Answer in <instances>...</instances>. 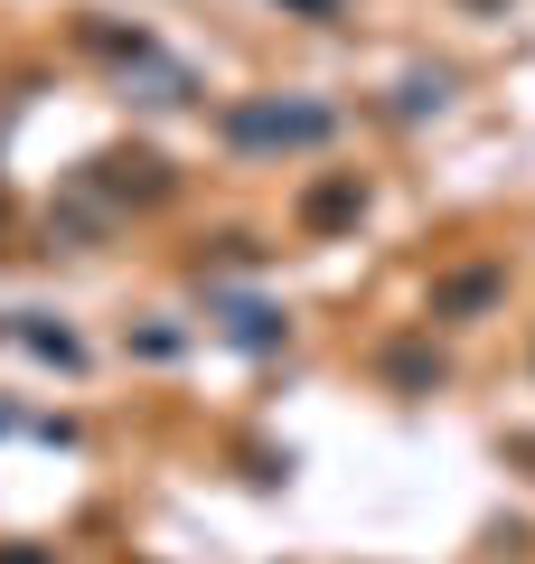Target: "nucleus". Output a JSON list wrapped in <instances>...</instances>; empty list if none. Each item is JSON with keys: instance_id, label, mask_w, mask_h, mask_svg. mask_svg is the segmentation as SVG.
<instances>
[{"instance_id": "obj_1", "label": "nucleus", "mask_w": 535, "mask_h": 564, "mask_svg": "<svg viewBox=\"0 0 535 564\" xmlns=\"http://www.w3.org/2000/svg\"><path fill=\"white\" fill-rule=\"evenodd\" d=\"M329 104H236V113H226V141H236V151H263V141H282V151H292V141H329Z\"/></svg>"}, {"instance_id": "obj_2", "label": "nucleus", "mask_w": 535, "mask_h": 564, "mask_svg": "<svg viewBox=\"0 0 535 564\" xmlns=\"http://www.w3.org/2000/svg\"><path fill=\"white\" fill-rule=\"evenodd\" d=\"M20 339H29V348H39V358H57V367H76V358H85V348H76V339H66V329H47V321H39V311H20Z\"/></svg>"}, {"instance_id": "obj_3", "label": "nucleus", "mask_w": 535, "mask_h": 564, "mask_svg": "<svg viewBox=\"0 0 535 564\" xmlns=\"http://www.w3.org/2000/svg\"><path fill=\"white\" fill-rule=\"evenodd\" d=\"M338 217H357V180H329L310 198V226H338Z\"/></svg>"}, {"instance_id": "obj_4", "label": "nucleus", "mask_w": 535, "mask_h": 564, "mask_svg": "<svg viewBox=\"0 0 535 564\" xmlns=\"http://www.w3.org/2000/svg\"><path fill=\"white\" fill-rule=\"evenodd\" d=\"M236 339H244V348H273V339H282V321H273L263 302H244V311H236Z\"/></svg>"}, {"instance_id": "obj_5", "label": "nucleus", "mask_w": 535, "mask_h": 564, "mask_svg": "<svg viewBox=\"0 0 535 564\" xmlns=\"http://www.w3.org/2000/svg\"><path fill=\"white\" fill-rule=\"evenodd\" d=\"M489 292H498V273H460L451 292H441V311H479V302H489Z\"/></svg>"}]
</instances>
